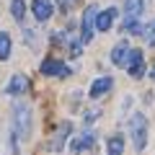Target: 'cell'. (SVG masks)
I'll return each instance as SVG.
<instances>
[{"label": "cell", "mask_w": 155, "mask_h": 155, "mask_svg": "<svg viewBox=\"0 0 155 155\" xmlns=\"http://www.w3.org/2000/svg\"><path fill=\"white\" fill-rule=\"evenodd\" d=\"M129 132H132V142H134V150L142 153L147 147V119L142 114H134L132 122H129Z\"/></svg>", "instance_id": "2"}, {"label": "cell", "mask_w": 155, "mask_h": 155, "mask_svg": "<svg viewBox=\"0 0 155 155\" xmlns=\"http://www.w3.org/2000/svg\"><path fill=\"white\" fill-rule=\"evenodd\" d=\"M70 72L72 70L57 57H47L41 62V75H47V78H70Z\"/></svg>", "instance_id": "5"}, {"label": "cell", "mask_w": 155, "mask_h": 155, "mask_svg": "<svg viewBox=\"0 0 155 155\" xmlns=\"http://www.w3.org/2000/svg\"><path fill=\"white\" fill-rule=\"evenodd\" d=\"M13 52V39L8 31H0V62H8Z\"/></svg>", "instance_id": "13"}, {"label": "cell", "mask_w": 155, "mask_h": 155, "mask_svg": "<svg viewBox=\"0 0 155 155\" xmlns=\"http://www.w3.org/2000/svg\"><path fill=\"white\" fill-rule=\"evenodd\" d=\"M124 67H127L129 78L140 80V78L145 75V52H142V49H129V54H127V62H124Z\"/></svg>", "instance_id": "4"}, {"label": "cell", "mask_w": 155, "mask_h": 155, "mask_svg": "<svg viewBox=\"0 0 155 155\" xmlns=\"http://www.w3.org/2000/svg\"><path fill=\"white\" fill-rule=\"evenodd\" d=\"M114 18H116V8H106V11L98 13L96 18V31H109L114 26Z\"/></svg>", "instance_id": "11"}, {"label": "cell", "mask_w": 155, "mask_h": 155, "mask_svg": "<svg viewBox=\"0 0 155 155\" xmlns=\"http://www.w3.org/2000/svg\"><path fill=\"white\" fill-rule=\"evenodd\" d=\"M96 18H98V5H93L91 3L88 8L83 11V18H80V41L83 44H88L91 39H93V34H96Z\"/></svg>", "instance_id": "3"}, {"label": "cell", "mask_w": 155, "mask_h": 155, "mask_svg": "<svg viewBox=\"0 0 155 155\" xmlns=\"http://www.w3.org/2000/svg\"><path fill=\"white\" fill-rule=\"evenodd\" d=\"M150 78H153V80H155V67H153V75H150Z\"/></svg>", "instance_id": "21"}, {"label": "cell", "mask_w": 155, "mask_h": 155, "mask_svg": "<svg viewBox=\"0 0 155 155\" xmlns=\"http://www.w3.org/2000/svg\"><path fill=\"white\" fill-rule=\"evenodd\" d=\"M70 132H72V124H70V122L60 124V129L54 132V137H52V142L47 145V147H49L52 153H60V150L65 147V142H67V137H70Z\"/></svg>", "instance_id": "7"}, {"label": "cell", "mask_w": 155, "mask_h": 155, "mask_svg": "<svg viewBox=\"0 0 155 155\" xmlns=\"http://www.w3.org/2000/svg\"><path fill=\"white\" fill-rule=\"evenodd\" d=\"M31 13H34V18H36L39 23H44V21L52 18L54 5H52V0H31Z\"/></svg>", "instance_id": "6"}, {"label": "cell", "mask_w": 155, "mask_h": 155, "mask_svg": "<svg viewBox=\"0 0 155 155\" xmlns=\"http://www.w3.org/2000/svg\"><path fill=\"white\" fill-rule=\"evenodd\" d=\"M142 36H145V41H147V44H150V47H153V44H155V21H150V23H147V26H145V28H142Z\"/></svg>", "instance_id": "18"}, {"label": "cell", "mask_w": 155, "mask_h": 155, "mask_svg": "<svg viewBox=\"0 0 155 155\" xmlns=\"http://www.w3.org/2000/svg\"><path fill=\"white\" fill-rule=\"evenodd\" d=\"M62 3H65V5H70V3H75V0H62Z\"/></svg>", "instance_id": "20"}, {"label": "cell", "mask_w": 155, "mask_h": 155, "mask_svg": "<svg viewBox=\"0 0 155 155\" xmlns=\"http://www.w3.org/2000/svg\"><path fill=\"white\" fill-rule=\"evenodd\" d=\"M96 145V134L91 132V129H85L83 134H78L75 140H72V150L75 153H85V150H91Z\"/></svg>", "instance_id": "10"}, {"label": "cell", "mask_w": 155, "mask_h": 155, "mask_svg": "<svg viewBox=\"0 0 155 155\" xmlns=\"http://www.w3.org/2000/svg\"><path fill=\"white\" fill-rule=\"evenodd\" d=\"M145 11V0H124V13L127 18H140Z\"/></svg>", "instance_id": "14"}, {"label": "cell", "mask_w": 155, "mask_h": 155, "mask_svg": "<svg viewBox=\"0 0 155 155\" xmlns=\"http://www.w3.org/2000/svg\"><path fill=\"white\" fill-rule=\"evenodd\" d=\"M122 153H124V137L122 134L109 137V150H106V155H122Z\"/></svg>", "instance_id": "15"}, {"label": "cell", "mask_w": 155, "mask_h": 155, "mask_svg": "<svg viewBox=\"0 0 155 155\" xmlns=\"http://www.w3.org/2000/svg\"><path fill=\"white\" fill-rule=\"evenodd\" d=\"M96 116H101V111H96V109L88 111V114H85V124H93V122H96Z\"/></svg>", "instance_id": "19"}, {"label": "cell", "mask_w": 155, "mask_h": 155, "mask_svg": "<svg viewBox=\"0 0 155 155\" xmlns=\"http://www.w3.org/2000/svg\"><path fill=\"white\" fill-rule=\"evenodd\" d=\"M31 134V106L18 101L13 106V127H11V147L13 153H18L21 140H28Z\"/></svg>", "instance_id": "1"}, {"label": "cell", "mask_w": 155, "mask_h": 155, "mask_svg": "<svg viewBox=\"0 0 155 155\" xmlns=\"http://www.w3.org/2000/svg\"><path fill=\"white\" fill-rule=\"evenodd\" d=\"M26 91H28L26 75H11V80H8V85H5V93L8 96H23Z\"/></svg>", "instance_id": "8"}, {"label": "cell", "mask_w": 155, "mask_h": 155, "mask_svg": "<svg viewBox=\"0 0 155 155\" xmlns=\"http://www.w3.org/2000/svg\"><path fill=\"white\" fill-rule=\"evenodd\" d=\"M111 85H114V80H111L109 75H101V78H96V80H93L88 96H91V98H101L104 93H109V91H111Z\"/></svg>", "instance_id": "9"}, {"label": "cell", "mask_w": 155, "mask_h": 155, "mask_svg": "<svg viewBox=\"0 0 155 155\" xmlns=\"http://www.w3.org/2000/svg\"><path fill=\"white\" fill-rule=\"evenodd\" d=\"M127 54H129V44H127V41H119V44L111 49V62H114V65H119V67H124Z\"/></svg>", "instance_id": "12"}, {"label": "cell", "mask_w": 155, "mask_h": 155, "mask_svg": "<svg viewBox=\"0 0 155 155\" xmlns=\"http://www.w3.org/2000/svg\"><path fill=\"white\" fill-rule=\"evenodd\" d=\"M122 28H124V31H127V34H134V36H137V34H142V23H140V18H127V21H124L122 23Z\"/></svg>", "instance_id": "17"}, {"label": "cell", "mask_w": 155, "mask_h": 155, "mask_svg": "<svg viewBox=\"0 0 155 155\" xmlns=\"http://www.w3.org/2000/svg\"><path fill=\"white\" fill-rule=\"evenodd\" d=\"M11 16L16 21H23V16H26V3L23 0H11Z\"/></svg>", "instance_id": "16"}]
</instances>
